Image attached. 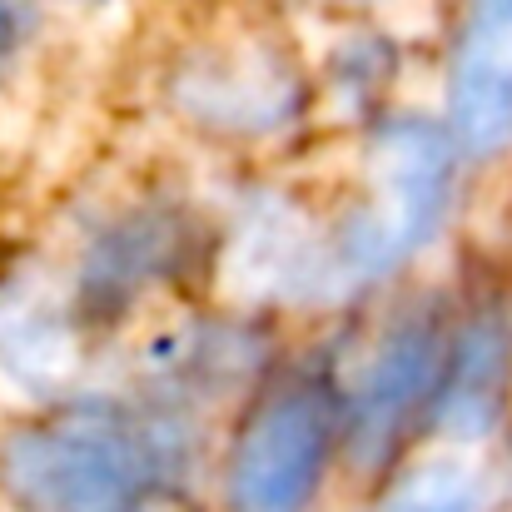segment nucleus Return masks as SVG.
<instances>
[{
	"label": "nucleus",
	"instance_id": "f257e3e1",
	"mask_svg": "<svg viewBox=\"0 0 512 512\" xmlns=\"http://www.w3.org/2000/svg\"><path fill=\"white\" fill-rule=\"evenodd\" d=\"M145 443L100 418L30 428L5 448V483L25 512H150Z\"/></svg>",
	"mask_w": 512,
	"mask_h": 512
},
{
	"label": "nucleus",
	"instance_id": "f03ea898",
	"mask_svg": "<svg viewBox=\"0 0 512 512\" xmlns=\"http://www.w3.org/2000/svg\"><path fill=\"white\" fill-rule=\"evenodd\" d=\"M453 189V150L433 125H393L373 145L368 194L348 219L339 244V274L373 279L408 259L443 219Z\"/></svg>",
	"mask_w": 512,
	"mask_h": 512
},
{
	"label": "nucleus",
	"instance_id": "7ed1b4c3",
	"mask_svg": "<svg viewBox=\"0 0 512 512\" xmlns=\"http://www.w3.org/2000/svg\"><path fill=\"white\" fill-rule=\"evenodd\" d=\"M329 453V408L314 393H279L244 433L229 473L234 512H299Z\"/></svg>",
	"mask_w": 512,
	"mask_h": 512
},
{
	"label": "nucleus",
	"instance_id": "20e7f679",
	"mask_svg": "<svg viewBox=\"0 0 512 512\" xmlns=\"http://www.w3.org/2000/svg\"><path fill=\"white\" fill-rule=\"evenodd\" d=\"M453 130L473 155L512 145V0H473L453 60Z\"/></svg>",
	"mask_w": 512,
	"mask_h": 512
},
{
	"label": "nucleus",
	"instance_id": "39448f33",
	"mask_svg": "<svg viewBox=\"0 0 512 512\" xmlns=\"http://www.w3.org/2000/svg\"><path fill=\"white\" fill-rule=\"evenodd\" d=\"M438 363H433V329L428 324H408L373 353V363L358 378V398H353V418L363 438H388V428L423 398V388L433 383Z\"/></svg>",
	"mask_w": 512,
	"mask_h": 512
},
{
	"label": "nucleus",
	"instance_id": "423d86ee",
	"mask_svg": "<svg viewBox=\"0 0 512 512\" xmlns=\"http://www.w3.org/2000/svg\"><path fill=\"white\" fill-rule=\"evenodd\" d=\"M184 100H189V110H199L219 125L269 130L274 120H284L294 110V85L269 60H224V65L194 70L184 85Z\"/></svg>",
	"mask_w": 512,
	"mask_h": 512
},
{
	"label": "nucleus",
	"instance_id": "0eeeda50",
	"mask_svg": "<svg viewBox=\"0 0 512 512\" xmlns=\"http://www.w3.org/2000/svg\"><path fill=\"white\" fill-rule=\"evenodd\" d=\"M503 378H508V329L498 319H478L458 339V363L443 383L438 423L453 438H478L493 428V413L503 403Z\"/></svg>",
	"mask_w": 512,
	"mask_h": 512
},
{
	"label": "nucleus",
	"instance_id": "6e6552de",
	"mask_svg": "<svg viewBox=\"0 0 512 512\" xmlns=\"http://www.w3.org/2000/svg\"><path fill=\"white\" fill-rule=\"evenodd\" d=\"M75 334L45 304H15L0 314V373L20 393H50L70 378Z\"/></svg>",
	"mask_w": 512,
	"mask_h": 512
},
{
	"label": "nucleus",
	"instance_id": "1a4fd4ad",
	"mask_svg": "<svg viewBox=\"0 0 512 512\" xmlns=\"http://www.w3.org/2000/svg\"><path fill=\"white\" fill-rule=\"evenodd\" d=\"M294 224L299 219L279 214V209H264L259 219L244 224V234L234 244V274H239L244 289H254V294H294L324 269L309 254V244H304V234Z\"/></svg>",
	"mask_w": 512,
	"mask_h": 512
},
{
	"label": "nucleus",
	"instance_id": "9d476101",
	"mask_svg": "<svg viewBox=\"0 0 512 512\" xmlns=\"http://www.w3.org/2000/svg\"><path fill=\"white\" fill-rule=\"evenodd\" d=\"M378 512H488V483L463 458H433L403 473Z\"/></svg>",
	"mask_w": 512,
	"mask_h": 512
},
{
	"label": "nucleus",
	"instance_id": "9b49d317",
	"mask_svg": "<svg viewBox=\"0 0 512 512\" xmlns=\"http://www.w3.org/2000/svg\"><path fill=\"white\" fill-rule=\"evenodd\" d=\"M25 35H30V0H0V75L20 55Z\"/></svg>",
	"mask_w": 512,
	"mask_h": 512
}]
</instances>
